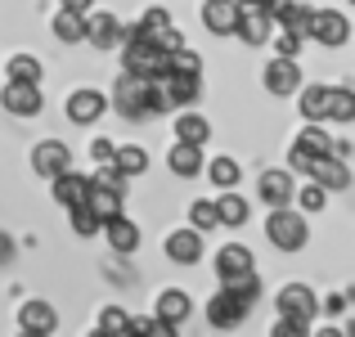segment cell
Instances as JSON below:
<instances>
[{
    "instance_id": "7402d4cb",
    "label": "cell",
    "mask_w": 355,
    "mask_h": 337,
    "mask_svg": "<svg viewBox=\"0 0 355 337\" xmlns=\"http://www.w3.org/2000/svg\"><path fill=\"white\" fill-rule=\"evenodd\" d=\"M248 270H252V248H243V243H225V248L216 252V275L220 279L248 275Z\"/></svg>"
},
{
    "instance_id": "60d3db41",
    "label": "cell",
    "mask_w": 355,
    "mask_h": 337,
    "mask_svg": "<svg viewBox=\"0 0 355 337\" xmlns=\"http://www.w3.org/2000/svg\"><path fill=\"white\" fill-rule=\"evenodd\" d=\"M324 202H329V189L311 180V184L302 189V211H324Z\"/></svg>"
},
{
    "instance_id": "f35d334b",
    "label": "cell",
    "mask_w": 355,
    "mask_h": 337,
    "mask_svg": "<svg viewBox=\"0 0 355 337\" xmlns=\"http://www.w3.org/2000/svg\"><path fill=\"white\" fill-rule=\"evenodd\" d=\"M275 337H306L311 333V320H297V315H279V324L270 329Z\"/></svg>"
},
{
    "instance_id": "d6986e66",
    "label": "cell",
    "mask_w": 355,
    "mask_h": 337,
    "mask_svg": "<svg viewBox=\"0 0 355 337\" xmlns=\"http://www.w3.org/2000/svg\"><path fill=\"white\" fill-rule=\"evenodd\" d=\"M86 41L95 45V50H117V45H121V23H117L113 14L86 18Z\"/></svg>"
},
{
    "instance_id": "4dcf8cb0",
    "label": "cell",
    "mask_w": 355,
    "mask_h": 337,
    "mask_svg": "<svg viewBox=\"0 0 355 337\" xmlns=\"http://www.w3.org/2000/svg\"><path fill=\"white\" fill-rule=\"evenodd\" d=\"M329 144H333V135H324L320 130V121H311V126L297 135V148L302 153H311V157H320V153H329Z\"/></svg>"
},
{
    "instance_id": "f1b7e54d",
    "label": "cell",
    "mask_w": 355,
    "mask_h": 337,
    "mask_svg": "<svg viewBox=\"0 0 355 337\" xmlns=\"http://www.w3.org/2000/svg\"><path fill=\"white\" fill-rule=\"evenodd\" d=\"M324 117L351 126V121H355V95H351V90H329V99H324Z\"/></svg>"
},
{
    "instance_id": "4fadbf2b",
    "label": "cell",
    "mask_w": 355,
    "mask_h": 337,
    "mask_svg": "<svg viewBox=\"0 0 355 337\" xmlns=\"http://www.w3.org/2000/svg\"><path fill=\"white\" fill-rule=\"evenodd\" d=\"M279 315H297V320H315L320 315V297L311 293L306 284H288L279 293Z\"/></svg>"
},
{
    "instance_id": "b9f144b4",
    "label": "cell",
    "mask_w": 355,
    "mask_h": 337,
    "mask_svg": "<svg viewBox=\"0 0 355 337\" xmlns=\"http://www.w3.org/2000/svg\"><path fill=\"white\" fill-rule=\"evenodd\" d=\"M113 153H117L113 139H95V144H90V157H95V162H113Z\"/></svg>"
},
{
    "instance_id": "8d00e7d4",
    "label": "cell",
    "mask_w": 355,
    "mask_h": 337,
    "mask_svg": "<svg viewBox=\"0 0 355 337\" xmlns=\"http://www.w3.org/2000/svg\"><path fill=\"white\" fill-rule=\"evenodd\" d=\"M68 211H72V230H77L81 239H95V234H99V225H104V221L95 216V211L86 207V202H81V207H68Z\"/></svg>"
},
{
    "instance_id": "7dc6e473",
    "label": "cell",
    "mask_w": 355,
    "mask_h": 337,
    "mask_svg": "<svg viewBox=\"0 0 355 337\" xmlns=\"http://www.w3.org/2000/svg\"><path fill=\"white\" fill-rule=\"evenodd\" d=\"M234 5H248V0H234Z\"/></svg>"
},
{
    "instance_id": "2e32d148",
    "label": "cell",
    "mask_w": 355,
    "mask_h": 337,
    "mask_svg": "<svg viewBox=\"0 0 355 337\" xmlns=\"http://www.w3.org/2000/svg\"><path fill=\"white\" fill-rule=\"evenodd\" d=\"M54 180V202H59V207H81V202H86V193H90V180L86 175H77L68 166V171H59V175H50Z\"/></svg>"
},
{
    "instance_id": "484cf974",
    "label": "cell",
    "mask_w": 355,
    "mask_h": 337,
    "mask_svg": "<svg viewBox=\"0 0 355 337\" xmlns=\"http://www.w3.org/2000/svg\"><path fill=\"white\" fill-rule=\"evenodd\" d=\"M54 36H59L63 45L86 41V14H77V9H59V14H54Z\"/></svg>"
},
{
    "instance_id": "277c9868",
    "label": "cell",
    "mask_w": 355,
    "mask_h": 337,
    "mask_svg": "<svg viewBox=\"0 0 355 337\" xmlns=\"http://www.w3.org/2000/svg\"><path fill=\"white\" fill-rule=\"evenodd\" d=\"M302 36H315V41H324V45H347L351 41V18L338 14V9H311Z\"/></svg>"
},
{
    "instance_id": "ab89813d",
    "label": "cell",
    "mask_w": 355,
    "mask_h": 337,
    "mask_svg": "<svg viewBox=\"0 0 355 337\" xmlns=\"http://www.w3.org/2000/svg\"><path fill=\"white\" fill-rule=\"evenodd\" d=\"M189 221H193V230H211V225H216V207H211V202L207 198H202V202H193V207H189Z\"/></svg>"
},
{
    "instance_id": "f546056e",
    "label": "cell",
    "mask_w": 355,
    "mask_h": 337,
    "mask_svg": "<svg viewBox=\"0 0 355 337\" xmlns=\"http://www.w3.org/2000/svg\"><path fill=\"white\" fill-rule=\"evenodd\" d=\"M126 333H153V337H175V324L157 320V315H126Z\"/></svg>"
},
{
    "instance_id": "7c38bea8",
    "label": "cell",
    "mask_w": 355,
    "mask_h": 337,
    "mask_svg": "<svg viewBox=\"0 0 355 337\" xmlns=\"http://www.w3.org/2000/svg\"><path fill=\"white\" fill-rule=\"evenodd\" d=\"M297 86H302V68H297V59L275 54V63L266 68V90L284 99V95H297Z\"/></svg>"
},
{
    "instance_id": "ac0fdd59",
    "label": "cell",
    "mask_w": 355,
    "mask_h": 337,
    "mask_svg": "<svg viewBox=\"0 0 355 337\" xmlns=\"http://www.w3.org/2000/svg\"><path fill=\"white\" fill-rule=\"evenodd\" d=\"M166 257L180 261V266H198L202 261V234L198 230H175L166 239Z\"/></svg>"
},
{
    "instance_id": "ee69618b",
    "label": "cell",
    "mask_w": 355,
    "mask_h": 337,
    "mask_svg": "<svg viewBox=\"0 0 355 337\" xmlns=\"http://www.w3.org/2000/svg\"><path fill=\"white\" fill-rule=\"evenodd\" d=\"M9 257H14V239H9V234H0V266H5Z\"/></svg>"
},
{
    "instance_id": "d4e9b609",
    "label": "cell",
    "mask_w": 355,
    "mask_h": 337,
    "mask_svg": "<svg viewBox=\"0 0 355 337\" xmlns=\"http://www.w3.org/2000/svg\"><path fill=\"white\" fill-rule=\"evenodd\" d=\"M211 207H216V225H230V230H239V225H248V198H239L234 189H225V198L220 202H211Z\"/></svg>"
},
{
    "instance_id": "5bb4252c",
    "label": "cell",
    "mask_w": 355,
    "mask_h": 337,
    "mask_svg": "<svg viewBox=\"0 0 355 337\" xmlns=\"http://www.w3.org/2000/svg\"><path fill=\"white\" fill-rule=\"evenodd\" d=\"M99 230H104V239H108V248L113 252H121V257H130V252L139 248V225L130 221V216H108L104 225H99Z\"/></svg>"
},
{
    "instance_id": "44dd1931",
    "label": "cell",
    "mask_w": 355,
    "mask_h": 337,
    "mask_svg": "<svg viewBox=\"0 0 355 337\" xmlns=\"http://www.w3.org/2000/svg\"><path fill=\"white\" fill-rule=\"evenodd\" d=\"M86 207L95 211L99 221L117 216V211H121V189H117V184H99V180H90V193H86Z\"/></svg>"
},
{
    "instance_id": "836d02e7",
    "label": "cell",
    "mask_w": 355,
    "mask_h": 337,
    "mask_svg": "<svg viewBox=\"0 0 355 337\" xmlns=\"http://www.w3.org/2000/svg\"><path fill=\"white\" fill-rule=\"evenodd\" d=\"M306 14H311L306 5H297V0H284V5H279L270 18H275L279 27H293V32H302V27H306Z\"/></svg>"
},
{
    "instance_id": "9c48e42d",
    "label": "cell",
    "mask_w": 355,
    "mask_h": 337,
    "mask_svg": "<svg viewBox=\"0 0 355 337\" xmlns=\"http://www.w3.org/2000/svg\"><path fill=\"white\" fill-rule=\"evenodd\" d=\"M72 166V148L63 144V139H41V144L32 148V171L36 175H59Z\"/></svg>"
},
{
    "instance_id": "ba28073f",
    "label": "cell",
    "mask_w": 355,
    "mask_h": 337,
    "mask_svg": "<svg viewBox=\"0 0 355 337\" xmlns=\"http://www.w3.org/2000/svg\"><path fill=\"white\" fill-rule=\"evenodd\" d=\"M270 32H275V18H270L266 9L239 5V18H234V32L230 36H239V41H248V45H261V41H270Z\"/></svg>"
},
{
    "instance_id": "4316f807",
    "label": "cell",
    "mask_w": 355,
    "mask_h": 337,
    "mask_svg": "<svg viewBox=\"0 0 355 337\" xmlns=\"http://www.w3.org/2000/svg\"><path fill=\"white\" fill-rule=\"evenodd\" d=\"M175 139H184V144H207L211 121L198 117V112H180V117H175Z\"/></svg>"
},
{
    "instance_id": "603a6c76",
    "label": "cell",
    "mask_w": 355,
    "mask_h": 337,
    "mask_svg": "<svg viewBox=\"0 0 355 337\" xmlns=\"http://www.w3.org/2000/svg\"><path fill=\"white\" fill-rule=\"evenodd\" d=\"M189 293H180V288H171V293H162L157 297V320H166V324H175L180 329L184 320H189Z\"/></svg>"
},
{
    "instance_id": "52a82bcc",
    "label": "cell",
    "mask_w": 355,
    "mask_h": 337,
    "mask_svg": "<svg viewBox=\"0 0 355 337\" xmlns=\"http://www.w3.org/2000/svg\"><path fill=\"white\" fill-rule=\"evenodd\" d=\"M135 27H139V36H148V41L157 45V50H180L184 45V32L166 18V9H148Z\"/></svg>"
},
{
    "instance_id": "30bf717a",
    "label": "cell",
    "mask_w": 355,
    "mask_h": 337,
    "mask_svg": "<svg viewBox=\"0 0 355 337\" xmlns=\"http://www.w3.org/2000/svg\"><path fill=\"white\" fill-rule=\"evenodd\" d=\"M306 175H311L315 184H324V189H347V184H351V166L342 162V157H333V153H320V157H311Z\"/></svg>"
},
{
    "instance_id": "5b68a950",
    "label": "cell",
    "mask_w": 355,
    "mask_h": 337,
    "mask_svg": "<svg viewBox=\"0 0 355 337\" xmlns=\"http://www.w3.org/2000/svg\"><path fill=\"white\" fill-rule=\"evenodd\" d=\"M157 86H162V95H166V108H184V104H193V99L202 95V72L166 68L162 77H157Z\"/></svg>"
},
{
    "instance_id": "1f68e13d",
    "label": "cell",
    "mask_w": 355,
    "mask_h": 337,
    "mask_svg": "<svg viewBox=\"0 0 355 337\" xmlns=\"http://www.w3.org/2000/svg\"><path fill=\"white\" fill-rule=\"evenodd\" d=\"M324 99H329V86H306L302 90V117L306 121H324Z\"/></svg>"
},
{
    "instance_id": "83f0119b",
    "label": "cell",
    "mask_w": 355,
    "mask_h": 337,
    "mask_svg": "<svg viewBox=\"0 0 355 337\" xmlns=\"http://www.w3.org/2000/svg\"><path fill=\"white\" fill-rule=\"evenodd\" d=\"M113 166H117L121 175H144L148 171V153L139 144H121L117 153H113Z\"/></svg>"
},
{
    "instance_id": "6da1fadb",
    "label": "cell",
    "mask_w": 355,
    "mask_h": 337,
    "mask_svg": "<svg viewBox=\"0 0 355 337\" xmlns=\"http://www.w3.org/2000/svg\"><path fill=\"white\" fill-rule=\"evenodd\" d=\"M220 284H225V288L207 302V324H211V329H239V324L248 320V311L257 306L261 284H257V275L220 279Z\"/></svg>"
},
{
    "instance_id": "8fae6325",
    "label": "cell",
    "mask_w": 355,
    "mask_h": 337,
    "mask_svg": "<svg viewBox=\"0 0 355 337\" xmlns=\"http://www.w3.org/2000/svg\"><path fill=\"white\" fill-rule=\"evenodd\" d=\"M63 108H68V121H77V126H95V121L104 117L108 99L99 95V90H72Z\"/></svg>"
},
{
    "instance_id": "e575fe53",
    "label": "cell",
    "mask_w": 355,
    "mask_h": 337,
    "mask_svg": "<svg viewBox=\"0 0 355 337\" xmlns=\"http://www.w3.org/2000/svg\"><path fill=\"white\" fill-rule=\"evenodd\" d=\"M99 333L104 337H126V311H121V306H104V311H99Z\"/></svg>"
},
{
    "instance_id": "d590c367",
    "label": "cell",
    "mask_w": 355,
    "mask_h": 337,
    "mask_svg": "<svg viewBox=\"0 0 355 337\" xmlns=\"http://www.w3.org/2000/svg\"><path fill=\"white\" fill-rule=\"evenodd\" d=\"M9 77H14V81H41V59H36V54H18V59H9Z\"/></svg>"
},
{
    "instance_id": "8992f818",
    "label": "cell",
    "mask_w": 355,
    "mask_h": 337,
    "mask_svg": "<svg viewBox=\"0 0 355 337\" xmlns=\"http://www.w3.org/2000/svg\"><path fill=\"white\" fill-rule=\"evenodd\" d=\"M0 108H9L14 117H36V112L45 108L41 86H36V81H14L9 77V86L0 90Z\"/></svg>"
},
{
    "instance_id": "7bdbcfd3",
    "label": "cell",
    "mask_w": 355,
    "mask_h": 337,
    "mask_svg": "<svg viewBox=\"0 0 355 337\" xmlns=\"http://www.w3.org/2000/svg\"><path fill=\"white\" fill-rule=\"evenodd\" d=\"M288 162H293V171H306V166H311V153H302V148L293 144V153H288Z\"/></svg>"
},
{
    "instance_id": "f6af8a7d",
    "label": "cell",
    "mask_w": 355,
    "mask_h": 337,
    "mask_svg": "<svg viewBox=\"0 0 355 337\" xmlns=\"http://www.w3.org/2000/svg\"><path fill=\"white\" fill-rule=\"evenodd\" d=\"M90 5L95 0H63V9H77V14H90Z\"/></svg>"
},
{
    "instance_id": "ffe728a7",
    "label": "cell",
    "mask_w": 355,
    "mask_h": 337,
    "mask_svg": "<svg viewBox=\"0 0 355 337\" xmlns=\"http://www.w3.org/2000/svg\"><path fill=\"white\" fill-rule=\"evenodd\" d=\"M234 18H239V5L234 0H207L202 5V27L216 36H230L234 32Z\"/></svg>"
},
{
    "instance_id": "cb8c5ba5",
    "label": "cell",
    "mask_w": 355,
    "mask_h": 337,
    "mask_svg": "<svg viewBox=\"0 0 355 337\" xmlns=\"http://www.w3.org/2000/svg\"><path fill=\"white\" fill-rule=\"evenodd\" d=\"M261 198H266L270 207H288V198H293V175L288 171H266L261 175Z\"/></svg>"
},
{
    "instance_id": "e0dca14e",
    "label": "cell",
    "mask_w": 355,
    "mask_h": 337,
    "mask_svg": "<svg viewBox=\"0 0 355 337\" xmlns=\"http://www.w3.org/2000/svg\"><path fill=\"white\" fill-rule=\"evenodd\" d=\"M166 166H171V175H180V180H193V175L202 171V144H184V139H175L171 153H166Z\"/></svg>"
},
{
    "instance_id": "d6a6232c",
    "label": "cell",
    "mask_w": 355,
    "mask_h": 337,
    "mask_svg": "<svg viewBox=\"0 0 355 337\" xmlns=\"http://www.w3.org/2000/svg\"><path fill=\"white\" fill-rule=\"evenodd\" d=\"M207 171H211V184H220V189H234V184H239V162H234V157H211V166H207Z\"/></svg>"
},
{
    "instance_id": "3957f363",
    "label": "cell",
    "mask_w": 355,
    "mask_h": 337,
    "mask_svg": "<svg viewBox=\"0 0 355 337\" xmlns=\"http://www.w3.org/2000/svg\"><path fill=\"white\" fill-rule=\"evenodd\" d=\"M266 239L275 243L279 252H302L306 239H311V230H306V216H297V211H288V207H275V216L266 221Z\"/></svg>"
},
{
    "instance_id": "9a60e30c",
    "label": "cell",
    "mask_w": 355,
    "mask_h": 337,
    "mask_svg": "<svg viewBox=\"0 0 355 337\" xmlns=\"http://www.w3.org/2000/svg\"><path fill=\"white\" fill-rule=\"evenodd\" d=\"M18 329L32 333V337H45V333L59 329V315H54L50 302H27L23 311H18Z\"/></svg>"
},
{
    "instance_id": "7a4b0ae2",
    "label": "cell",
    "mask_w": 355,
    "mask_h": 337,
    "mask_svg": "<svg viewBox=\"0 0 355 337\" xmlns=\"http://www.w3.org/2000/svg\"><path fill=\"white\" fill-rule=\"evenodd\" d=\"M113 104L121 108V117L139 121V117L162 112L166 108V95H162V86H157L153 77H139V72H126V68H121L117 90H113Z\"/></svg>"
},
{
    "instance_id": "74e56055",
    "label": "cell",
    "mask_w": 355,
    "mask_h": 337,
    "mask_svg": "<svg viewBox=\"0 0 355 337\" xmlns=\"http://www.w3.org/2000/svg\"><path fill=\"white\" fill-rule=\"evenodd\" d=\"M270 41H275V54H284V59H297V50H302V32H293V27L270 32Z\"/></svg>"
},
{
    "instance_id": "bcb514c9",
    "label": "cell",
    "mask_w": 355,
    "mask_h": 337,
    "mask_svg": "<svg viewBox=\"0 0 355 337\" xmlns=\"http://www.w3.org/2000/svg\"><path fill=\"white\" fill-rule=\"evenodd\" d=\"M248 5H257V9H266V14H275V9L284 5V0H248Z\"/></svg>"
}]
</instances>
